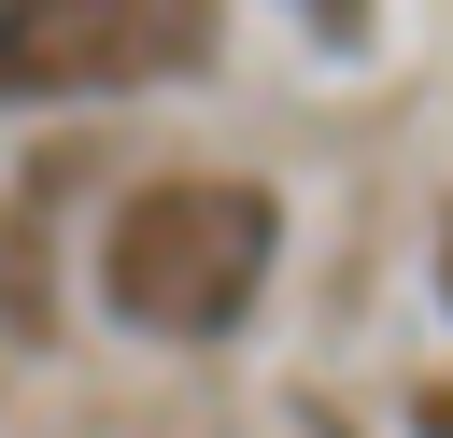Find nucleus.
I'll list each match as a JSON object with an SVG mask.
<instances>
[{"label":"nucleus","mask_w":453,"mask_h":438,"mask_svg":"<svg viewBox=\"0 0 453 438\" xmlns=\"http://www.w3.org/2000/svg\"><path fill=\"white\" fill-rule=\"evenodd\" d=\"M255 254H269V198H241V184H156L113 226V311H142V325H226L255 297Z\"/></svg>","instance_id":"nucleus-1"},{"label":"nucleus","mask_w":453,"mask_h":438,"mask_svg":"<svg viewBox=\"0 0 453 438\" xmlns=\"http://www.w3.org/2000/svg\"><path fill=\"white\" fill-rule=\"evenodd\" d=\"M156 57H184V28L170 14H142V0H0V85H113V71H156Z\"/></svg>","instance_id":"nucleus-2"}]
</instances>
